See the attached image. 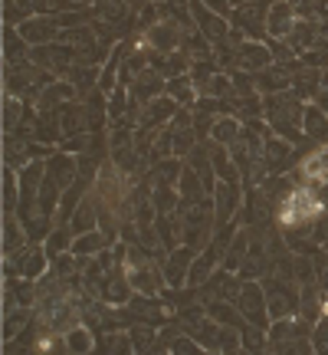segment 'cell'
Segmentation results:
<instances>
[{
	"label": "cell",
	"mask_w": 328,
	"mask_h": 355,
	"mask_svg": "<svg viewBox=\"0 0 328 355\" xmlns=\"http://www.w3.org/2000/svg\"><path fill=\"white\" fill-rule=\"evenodd\" d=\"M243 339H246V349H259V345H263V336H259V332H246Z\"/></svg>",
	"instance_id": "obj_30"
},
{
	"label": "cell",
	"mask_w": 328,
	"mask_h": 355,
	"mask_svg": "<svg viewBox=\"0 0 328 355\" xmlns=\"http://www.w3.org/2000/svg\"><path fill=\"white\" fill-rule=\"evenodd\" d=\"M188 260H190V250H188V247H181L177 254H171V260H167V270H164V273H167V283H171V286H177V283L184 279Z\"/></svg>",
	"instance_id": "obj_11"
},
{
	"label": "cell",
	"mask_w": 328,
	"mask_h": 355,
	"mask_svg": "<svg viewBox=\"0 0 328 355\" xmlns=\"http://www.w3.org/2000/svg\"><path fill=\"white\" fill-rule=\"evenodd\" d=\"M102 247H105V237H102V234H86V241L73 243L76 254H92V250H102Z\"/></svg>",
	"instance_id": "obj_20"
},
{
	"label": "cell",
	"mask_w": 328,
	"mask_h": 355,
	"mask_svg": "<svg viewBox=\"0 0 328 355\" xmlns=\"http://www.w3.org/2000/svg\"><path fill=\"white\" fill-rule=\"evenodd\" d=\"M269 119H273V125H276L279 135H286V139H299V119H305L302 105L299 99H292V96H269Z\"/></svg>",
	"instance_id": "obj_1"
},
{
	"label": "cell",
	"mask_w": 328,
	"mask_h": 355,
	"mask_svg": "<svg viewBox=\"0 0 328 355\" xmlns=\"http://www.w3.org/2000/svg\"><path fill=\"white\" fill-rule=\"evenodd\" d=\"M135 92H138L141 99H148V96H154V92H161V76H158V73H145V76H138Z\"/></svg>",
	"instance_id": "obj_16"
},
{
	"label": "cell",
	"mask_w": 328,
	"mask_h": 355,
	"mask_svg": "<svg viewBox=\"0 0 328 355\" xmlns=\"http://www.w3.org/2000/svg\"><path fill=\"white\" fill-rule=\"evenodd\" d=\"M63 247H66V230H56V234H53V241H50V254L63 250Z\"/></svg>",
	"instance_id": "obj_29"
},
{
	"label": "cell",
	"mask_w": 328,
	"mask_h": 355,
	"mask_svg": "<svg viewBox=\"0 0 328 355\" xmlns=\"http://www.w3.org/2000/svg\"><path fill=\"white\" fill-rule=\"evenodd\" d=\"M207 7H210V10H227V0H207Z\"/></svg>",
	"instance_id": "obj_31"
},
{
	"label": "cell",
	"mask_w": 328,
	"mask_h": 355,
	"mask_svg": "<svg viewBox=\"0 0 328 355\" xmlns=\"http://www.w3.org/2000/svg\"><path fill=\"white\" fill-rule=\"evenodd\" d=\"M210 162H214V168H217V171H220L224 178H227V181H233V178H237V168L230 165V158H227V152H224V148H214Z\"/></svg>",
	"instance_id": "obj_19"
},
{
	"label": "cell",
	"mask_w": 328,
	"mask_h": 355,
	"mask_svg": "<svg viewBox=\"0 0 328 355\" xmlns=\"http://www.w3.org/2000/svg\"><path fill=\"white\" fill-rule=\"evenodd\" d=\"M233 20H237V26H243L246 33H259V26H266L263 13H259V3H243Z\"/></svg>",
	"instance_id": "obj_7"
},
{
	"label": "cell",
	"mask_w": 328,
	"mask_h": 355,
	"mask_svg": "<svg viewBox=\"0 0 328 355\" xmlns=\"http://www.w3.org/2000/svg\"><path fill=\"white\" fill-rule=\"evenodd\" d=\"M237 207H240V188L233 184V181H224L220 188H217V224H224L230 214H237Z\"/></svg>",
	"instance_id": "obj_5"
},
{
	"label": "cell",
	"mask_w": 328,
	"mask_h": 355,
	"mask_svg": "<svg viewBox=\"0 0 328 355\" xmlns=\"http://www.w3.org/2000/svg\"><path fill=\"white\" fill-rule=\"evenodd\" d=\"M122 102H125V89H118V92L112 96V109H109V112H112V115H122V109H125Z\"/></svg>",
	"instance_id": "obj_28"
},
{
	"label": "cell",
	"mask_w": 328,
	"mask_h": 355,
	"mask_svg": "<svg viewBox=\"0 0 328 355\" xmlns=\"http://www.w3.org/2000/svg\"><path fill=\"white\" fill-rule=\"evenodd\" d=\"M30 10H33L30 0H20V3H17V0H7V24H13L17 17H26Z\"/></svg>",
	"instance_id": "obj_21"
},
{
	"label": "cell",
	"mask_w": 328,
	"mask_h": 355,
	"mask_svg": "<svg viewBox=\"0 0 328 355\" xmlns=\"http://www.w3.org/2000/svg\"><path fill=\"white\" fill-rule=\"evenodd\" d=\"M266 296H269V313H273V316H282V319H292V316H295L299 300H295V293H292L289 286L273 283V286L266 290Z\"/></svg>",
	"instance_id": "obj_4"
},
{
	"label": "cell",
	"mask_w": 328,
	"mask_h": 355,
	"mask_svg": "<svg viewBox=\"0 0 328 355\" xmlns=\"http://www.w3.org/2000/svg\"><path fill=\"white\" fill-rule=\"evenodd\" d=\"M318 105H322V112H328V92H318Z\"/></svg>",
	"instance_id": "obj_32"
},
{
	"label": "cell",
	"mask_w": 328,
	"mask_h": 355,
	"mask_svg": "<svg viewBox=\"0 0 328 355\" xmlns=\"http://www.w3.org/2000/svg\"><path fill=\"white\" fill-rule=\"evenodd\" d=\"M99 211H92V201H82L79 204V214L73 217V230H89L92 227V220H95Z\"/></svg>",
	"instance_id": "obj_18"
},
{
	"label": "cell",
	"mask_w": 328,
	"mask_h": 355,
	"mask_svg": "<svg viewBox=\"0 0 328 355\" xmlns=\"http://www.w3.org/2000/svg\"><path fill=\"white\" fill-rule=\"evenodd\" d=\"M190 83H194V79H181V83H171V96H177V99L181 102H190Z\"/></svg>",
	"instance_id": "obj_23"
},
{
	"label": "cell",
	"mask_w": 328,
	"mask_h": 355,
	"mask_svg": "<svg viewBox=\"0 0 328 355\" xmlns=\"http://www.w3.org/2000/svg\"><path fill=\"white\" fill-rule=\"evenodd\" d=\"M220 247V243H217ZM217 247L210 250V254H203L201 260H194V266H190V286H197L201 279H207V273H210V266H214V254H217Z\"/></svg>",
	"instance_id": "obj_15"
},
{
	"label": "cell",
	"mask_w": 328,
	"mask_h": 355,
	"mask_svg": "<svg viewBox=\"0 0 328 355\" xmlns=\"http://www.w3.org/2000/svg\"><path fill=\"white\" fill-rule=\"evenodd\" d=\"M56 33V26H53V20H30V24H24L20 26V37L24 40H30V43H46V40Z\"/></svg>",
	"instance_id": "obj_10"
},
{
	"label": "cell",
	"mask_w": 328,
	"mask_h": 355,
	"mask_svg": "<svg viewBox=\"0 0 328 355\" xmlns=\"http://www.w3.org/2000/svg\"><path fill=\"white\" fill-rule=\"evenodd\" d=\"M46 175L63 188V184H69L73 181V175H76V165H73V158H66V155H56L50 165H46Z\"/></svg>",
	"instance_id": "obj_8"
},
{
	"label": "cell",
	"mask_w": 328,
	"mask_h": 355,
	"mask_svg": "<svg viewBox=\"0 0 328 355\" xmlns=\"http://www.w3.org/2000/svg\"><path fill=\"white\" fill-rule=\"evenodd\" d=\"M292 79L286 69H269V73H263V76L256 79V86L259 89H269V92H276V89H286Z\"/></svg>",
	"instance_id": "obj_13"
},
{
	"label": "cell",
	"mask_w": 328,
	"mask_h": 355,
	"mask_svg": "<svg viewBox=\"0 0 328 355\" xmlns=\"http://www.w3.org/2000/svg\"><path fill=\"white\" fill-rule=\"evenodd\" d=\"M190 10H194L197 24H201V33H207V37H214V40H224V37H227V30H224V20H220V17H214V13H210V7H201V3H194Z\"/></svg>",
	"instance_id": "obj_6"
},
{
	"label": "cell",
	"mask_w": 328,
	"mask_h": 355,
	"mask_svg": "<svg viewBox=\"0 0 328 355\" xmlns=\"http://www.w3.org/2000/svg\"><path fill=\"white\" fill-rule=\"evenodd\" d=\"M33 7H37V10H69V7H73V0H37V3H33Z\"/></svg>",
	"instance_id": "obj_22"
},
{
	"label": "cell",
	"mask_w": 328,
	"mask_h": 355,
	"mask_svg": "<svg viewBox=\"0 0 328 355\" xmlns=\"http://www.w3.org/2000/svg\"><path fill=\"white\" fill-rule=\"evenodd\" d=\"M302 122H305V132H309L312 139H328V119L318 112V109H309Z\"/></svg>",
	"instance_id": "obj_12"
},
{
	"label": "cell",
	"mask_w": 328,
	"mask_h": 355,
	"mask_svg": "<svg viewBox=\"0 0 328 355\" xmlns=\"http://www.w3.org/2000/svg\"><path fill=\"white\" fill-rule=\"evenodd\" d=\"M171 109H174V105H171L167 99H158V102H154V109L148 112V122H158V119H164V115L171 112Z\"/></svg>",
	"instance_id": "obj_25"
},
{
	"label": "cell",
	"mask_w": 328,
	"mask_h": 355,
	"mask_svg": "<svg viewBox=\"0 0 328 355\" xmlns=\"http://www.w3.org/2000/svg\"><path fill=\"white\" fill-rule=\"evenodd\" d=\"M69 349H73V352H89V349H92V332L76 326V329L69 332Z\"/></svg>",
	"instance_id": "obj_17"
},
{
	"label": "cell",
	"mask_w": 328,
	"mask_h": 355,
	"mask_svg": "<svg viewBox=\"0 0 328 355\" xmlns=\"http://www.w3.org/2000/svg\"><path fill=\"white\" fill-rule=\"evenodd\" d=\"M148 343H154V332H148V329L135 332V345H138V349H148Z\"/></svg>",
	"instance_id": "obj_27"
},
{
	"label": "cell",
	"mask_w": 328,
	"mask_h": 355,
	"mask_svg": "<svg viewBox=\"0 0 328 355\" xmlns=\"http://www.w3.org/2000/svg\"><path fill=\"white\" fill-rule=\"evenodd\" d=\"M17 53H24V43H20V46H17V30H13V26H7V60H17Z\"/></svg>",
	"instance_id": "obj_24"
},
{
	"label": "cell",
	"mask_w": 328,
	"mask_h": 355,
	"mask_svg": "<svg viewBox=\"0 0 328 355\" xmlns=\"http://www.w3.org/2000/svg\"><path fill=\"white\" fill-rule=\"evenodd\" d=\"M316 343H318V349H325V352H328V319H322V322H318Z\"/></svg>",
	"instance_id": "obj_26"
},
{
	"label": "cell",
	"mask_w": 328,
	"mask_h": 355,
	"mask_svg": "<svg viewBox=\"0 0 328 355\" xmlns=\"http://www.w3.org/2000/svg\"><path fill=\"white\" fill-rule=\"evenodd\" d=\"M253 3H259V7H266V3H273V0H253Z\"/></svg>",
	"instance_id": "obj_33"
},
{
	"label": "cell",
	"mask_w": 328,
	"mask_h": 355,
	"mask_svg": "<svg viewBox=\"0 0 328 355\" xmlns=\"http://www.w3.org/2000/svg\"><path fill=\"white\" fill-rule=\"evenodd\" d=\"M237 60H240L243 66H256V69H263V66H269V60H273V56H269V50H266V46H259V43H246V46H240V56H237Z\"/></svg>",
	"instance_id": "obj_9"
},
{
	"label": "cell",
	"mask_w": 328,
	"mask_h": 355,
	"mask_svg": "<svg viewBox=\"0 0 328 355\" xmlns=\"http://www.w3.org/2000/svg\"><path fill=\"white\" fill-rule=\"evenodd\" d=\"M240 313L250 322H259V326H266V296L263 290L256 286V283H246V286H240Z\"/></svg>",
	"instance_id": "obj_3"
},
{
	"label": "cell",
	"mask_w": 328,
	"mask_h": 355,
	"mask_svg": "<svg viewBox=\"0 0 328 355\" xmlns=\"http://www.w3.org/2000/svg\"><path fill=\"white\" fill-rule=\"evenodd\" d=\"M292 17H295V3L292 0H273L269 3V13H266V30L273 37H286L292 33Z\"/></svg>",
	"instance_id": "obj_2"
},
{
	"label": "cell",
	"mask_w": 328,
	"mask_h": 355,
	"mask_svg": "<svg viewBox=\"0 0 328 355\" xmlns=\"http://www.w3.org/2000/svg\"><path fill=\"white\" fill-rule=\"evenodd\" d=\"M237 135H240V122H237V119H220L214 125V139L220 141V145H230Z\"/></svg>",
	"instance_id": "obj_14"
}]
</instances>
